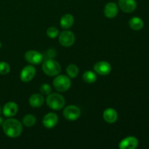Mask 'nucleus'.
<instances>
[{"label":"nucleus","instance_id":"obj_1","mask_svg":"<svg viewBox=\"0 0 149 149\" xmlns=\"http://www.w3.org/2000/svg\"><path fill=\"white\" fill-rule=\"evenodd\" d=\"M2 129L7 136L14 138L21 135L23 127L17 119H8L3 122Z\"/></svg>","mask_w":149,"mask_h":149},{"label":"nucleus","instance_id":"obj_2","mask_svg":"<svg viewBox=\"0 0 149 149\" xmlns=\"http://www.w3.org/2000/svg\"><path fill=\"white\" fill-rule=\"evenodd\" d=\"M42 70L49 77H54L60 74L61 67L59 63L52 58H47L42 64Z\"/></svg>","mask_w":149,"mask_h":149},{"label":"nucleus","instance_id":"obj_3","mask_svg":"<svg viewBox=\"0 0 149 149\" xmlns=\"http://www.w3.org/2000/svg\"><path fill=\"white\" fill-rule=\"evenodd\" d=\"M46 103L50 109L53 110H61L65 103V98L59 93H50L46 99Z\"/></svg>","mask_w":149,"mask_h":149},{"label":"nucleus","instance_id":"obj_4","mask_svg":"<svg viewBox=\"0 0 149 149\" xmlns=\"http://www.w3.org/2000/svg\"><path fill=\"white\" fill-rule=\"evenodd\" d=\"M71 81L67 76L59 75L53 80V86L55 90L61 93L67 91L71 87Z\"/></svg>","mask_w":149,"mask_h":149},{"label":"nucleus","instance_id":"obj_5","mask_svg":"<svg viewBox=\"0 0 149 149\" xmlns=\"http://www.w3.org/2000/svg\"><path fill=\"white\" fill-rule=\"evenodd\" d=\"M59 42L61 45L65 47L72 46L75 42V35L71 31H64L60 34Z\"/></svg>","mask_w":149,"mask_h":149},{"label":"nucleus","instance_id":"obj_6","mask_svg":"<svg viewBox=\"0 0 149 149\" xmlns=\"http://www.w3.org/2000/svg\"><path fill=\"white\" fill-rule=\"evenodd\" d=\"M81 111L77 106L71 105L65 107L63 110V116L67 120L75 121L79 118Z\"/></svg>","mask_w":149,"mask_h":149},{"label":"nucleus","instance_id":"obj_7","mask_svg":"<svg viewBox=\"0 0 149 149\" xmlns=\"http://www.w3.org/2000/svg\"><path fill=\"white\" fill-rule=\"evenodd\" d=\"M25 59L26 61L33 65H38L44 60V56L42 53L36 50H29L25 54Z\"/></svg>","mask_w":149,"mask_h":149},{"label":"nucleus","instance_id":"obj_8","mask_svg":"<svg viewBox=\"0 0 149 149\" xmlns=\"http://www.w3.org/2000/svg\"><path fill=\"white\" fill-rule=\"evenodd\" d=\"M36 74V69L33 65H26L22 69L20 72V79L24 82L31 81Z\"/></svg>","mask_w":149,"mask_h":149},{"label":"nucleus","instance_id":"obj_9","mask_svg":"<svg viewBox=\"0 0 149 149\" xmlns=\"http://www.w3.org/2000/svg\"><path fill=\"white\" fill-rule=\"evenodd\" d=\"M94 70L96 74L99 75L106 76L110 74L111 71V66L110 63L106 61H98L95 64Z\"/></svg>","mask_w":149,"mask_h":149},{"label":"nucleus","instance_id":"obj_10","mask_svg":"<svg viewBox=\"0 0 149 149\" xmlns=\"http://www.w3.org/2000/svg\"><path fill=\"white\" fill-rule=\"evenodd\" d=\"M138 146V140L134 136H129L122 140L119 144L121 149H135Z\"/></svg>","mask_w":149,"mask_h":149},{"label":"nucleus","instance_id":"obj_11","mask_svg":"<svg viewBox=\"0 0 149 149\" xmlns=\"http://www.w3.org/2000/svg\"><path fill=\"white\" fill-rule=\"evenodd\" d=\"M119 7L125 13H130L136 9L137 2L135 0H119Z\"/></svg>","mask_w":149,"mask_h":149},{"label":"nucleus","instance_id":"obj_12","mask_svg":"<svg viewBox=\"0 0 149 149\" xmlns=\"http://www.w3.org/2000/svg\"><path fill=\"white\" fill-rule=\"evenodd\" d=\"M58 122V116L55 113H48L45 115L42 120V124L47 128H53Z\"/></svg>","mask_w":149,"mask_h":149},{"label":"nucleus","instance_id":"obj_13","mask_svg":"<svg viewBox=\"0 0 149 149\" xmlns=\"http://www.w3.org/2000/svg\"><path fill=\"white\" fill-rule=\"evenodd\" d=\"M17 111H18V106L15 102L10 101L4 105L2 112L6 117H12L17 113Z\"/></svg>","mask_w":149,"mask_h":149},{"label":"nucleus","instance_id":"obj_14","mask_svg":"<svg viewBox=\"0 0 149 149\" xmlns=\"http://www.w3.org/2000/svg\"><path fill=\"white\" fill-rule=\"evenodd\" d=\"M119 7L114 2H109L104 7V14L108 18H113L117 15Z\"/></svg>","mask_w":149,"mask_h":149},{"label":"nucleus","instance_id":"obj_15","mask_svg":"<svg viewBox=\"0 0 149 149\" xmlns=\"http://www.w3.org/2000/svg\"><path fill=\"white\" fill-rule=\"evenodd\" d=\"M103 117L104 120L108 123H114L118 119V113L115 109H112V108H109L104 111Z\"/></svg>","mask_w":149,"mask_h":149},{"label":"nucleus","instance_id":"obj_16","mask_svg":"<svg viewBox=\"0 0 149 149\" xmlns=\"http://www.w3.org/2000/svg\"><path fill=\"white\" fill-rule=\"evenodd\" d=\"M45 99L43 96L38 93L33 94L29 98V104L34 108H39L44 104Z\"/></svg>","mask_w":149,"mask_h":149},{"label":"nucleus","instance_id":"obj_17","mask_svg":"<svg viewBox=\"0 0 149 149\" xmlns=\"http://www.w3.org/2000/svg\"><path fill=\"white\" fill-rule=\"evenodd\" d=\"M74 23V18L72 15L71 14H65L62 16L61 19V26L63 29H70L73 26Z\"/></svg>","mask_w":149,"mask_h":149},{"label":"nucleus","instance_id":"obj_18","mask_svg":"<svg viewBox=\"0 0 149 149\" xmlns=\"http://www.w3.org/2000/svg\"><path fill=\"white\" fill-rule=\"evenodd\" d=\"M129 26L132 30L139 31L143 28L144 23L141 18L138 17H133L129 20Z\"/></svg>","mask_w":149,"mask_h":149},{"label":"nucleus","instance_id":"obj_19","mask_svg":"<svg viewBox=\"0 0 149 149\" xmlns=\"http://www.w3.org/2000/svg\"><path fill=\"white\" fill-rule=\"evenodd\" d=\"M82 79L86 83L88 84H92L94 83L97 79V75L95 72L92 71H87L84 73L82 76Z\"/></svg>","mask_w":149,"mask_h":149},{"label":"nucleus","instance_id":"obj_20","mask_svg":"<svg viewBox=\"0 0 149 149\" xmlns=\"http://www.w3.org/2000/svg\"><path fill=\"white\" fill-rule=\"evenodd\" d=\"M66 72L71 78H76L79 74V68L74 64H71L66 68Z\"/></svg>","mask_w":149,"mask_h":149},{"label":"nucleus","instance_id":"obj_21","mask_svg":"<svg viewBox=\"0 0 149 149\" xmlns=\"http://www.w3.org/2000/svg\"><path fill=\"white\" fill-rule=\"evenodd\" d=\"M36 122V117L34 116L31 114H27L23 117V125L26 127H31L35 125Z\"/></svg>","mask_w":149,"mask_h":149},{"label":"nucleus","instance_id":"obj_22","mask_svg":"<svg viewBox=\"0 0 149 149\" xmlns=\"http://www.w3.org/2000/svg\"><path fill=\"white\" fill-rule=\"evenodd\" d=\"M10 71V66L7 63L4 61H1L0 62V74L1 75H6L9 74Z\"/></svg>","mask_w":149,"mask_h":149},{"label":"nucleus","instance_id":"obj_23","mask_svg":"<svg viewBox=\"0 0 149 149\" xmlns=\"http://www.w3.org/2000/svg\"><path fill=\"white\" fill-rule=\"evenodd\" d=\"M58 33H59L58 29L55 26H51L47 30V35L50 39H55V37L58 36Z\"/></svg>","mask_w":149,"mask_h":149},{"label":"nucleus","instance_id":"obj_24","mask_svg":"<svg viewBox=\"0 0 149 149\" xmlns=\"http://www.w3.org/2000/svg\"><path fill=\"white\" fill-rule=\"evenodd\" d=\"M39 90H40L41 93L42 95H46L50 94L51 91H52V88H51L50 85L49 84H47V83L42 84L39 87Z\"/></svg>","mask_w":149,"mask_h":149},{"label":"nucleus","instance_id":"obj_25","mask_svg":"<svg viewBox=\"0 0 149 149\" xmlns=\"http://www.w3.org/2000/svg\"><path fill=\"white\" fill-rule=\"evenodd\" d=\"M46 54H47V58H52L53 57H55L56 52H55V49H48L47 51Z\"/></svg>","mask_w":149,"mask_h":149},{"label":"nucleus","instance_id":"obj_26","mask_svg":"<svg viewBox=\"0 0 149 149\" xmlns=\"http://www.w3.org/2000/svg\"><path fill=\"white\" fill-rule=\"evenodd\" d=\"M3 122H4V120H3V118L0 117V126H2Z\"/></svg>","mask_w":149,"mask_h":149},{"label":"nucleus","instance_id":"obj_27","mask_svg":"<svg viewBox=\"0 0 149 149\" xmlns=\"http://www.w3.org/2000/svg\"><path fill=\"white\" fill-rule=\"evenodd\" d=\"M1 42H0V49H1Z\"/></svg>","mask_w":149,"mask_h":149},{"label":"nucleus","instance_id":"obj_28","mask_svg":"<svg viewBox=\"0 0 149 149\" xmlns=\"http://www.w3.org/2000/svg\"><path fill=\"white\" fill-rule=\"evenodd\" d=\"M0 114H1V107H0Z\"/></svg>","mask_w":149,"mask_h":149}]
</instances>
